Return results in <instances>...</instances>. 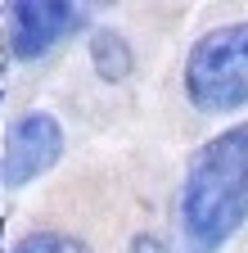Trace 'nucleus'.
<instances>
[{
	"label": "nucleus",
	"mask_w": 248,
	"mask_h": 253,
	"mask_svg": "<svg viewBox=\"0 0 248 253\" xmlns=\"http://www.w3.org/2000/svg\"><path fill=\"white\" fill-rule=\"evenodd\" d=\"M90 59H95V73L104 82H122L136 68V50L127 45V37H122L117 27H100L95 37H90Z\"/></svg>",
	"instance_id": "39448f33"
},
{
	"label": "nucleus",
	"mask_w": 248,
	"mask_h": 253,
	"mask_svg": "<svg viewBox=\"0 0 248 253\" xmlns=\"http://www.w3.org/2000/svg\"><path fill=\"white\" fill-rule=\"evenodd\" d=\"M185 95L199 113H235L248 104V18L194 41L185 59Z\"/></svg>",
	"instance_id": "f03ea898"
},
{
	"label": "nucleus",
	"mask_w": 248,
	"mask_h": 253,
	"mask_svg": "<svg viewBox=\"0 0 248 253\" xmlns=\"http://www.w3.org/2000/svg\"><path fill=\"white\" fill-rule=\"evenodd\" d=\"M86 9L59 5V0H23L9 5V50L18 59H41L59 41H68L72 32H81Z\"/></svg>",
	"instance_id": "20e7f679"
},
{
	"label": "nucleus",
	"mask_w": 248,
	"mask_h": 253,
	"mask_svg": "<svg viewBox=\"0 0 248 253\" xmlns=\"http://www.w3.org/2000/svg\"><path fill=\"white\" fill-rule=\"evenodd\" d=\"M14 253H90L77 235H64V231H36V235H27Z\"/></svg>",
	"instance_id": "423d86ee"
},
{
	"label": "nucleus",
	"mask_w": 248,
	"mask_h": 253,
	"mask_svg": "<svg viewBox=\"0 0 248 253\" xmlns=\"http://www.w3.org/2000/svg\"><path fill=\"white\" fill-rule=\"evenodd\" d=\"M59 154H64V126L50 113H23L9 136H5V158H0V181L5 185H27L45 176Z\"/></svg>",
	"instance_id": "7ed1b4c3"
},
{
	"label": "nucleus",
	"mask_w": 248,
	"mask_h": 253,
	"mask_svg": "<svg viewBox=\"0 0 248 253\" xmlns=\"http://www.w3.org/2000/svg\"><path fill=\"white\" fill-rule=\"evenodd\" d=\"M248 221V122L212 136L180 185V226L194 253H216Z\"/></svg>",
	"instance_id": "f257e3e1"
}]
</instances>
